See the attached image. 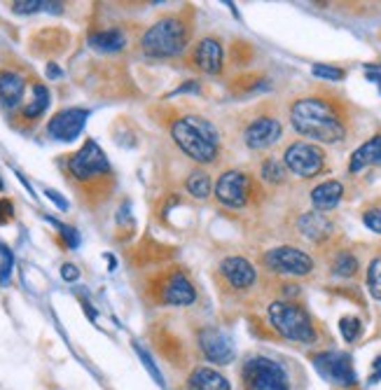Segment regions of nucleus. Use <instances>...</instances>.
I'll list each match as a JSON object with an SVG mask.
<instances>
[{"mask_svg": "<svg viewBox=\"0 0 381 390\" xmlns=\"http://www.w3.org/2000/svg\"><path fill=\"white\" fill-rule=\"evenodd\" d=\"M64 171L70 187L77 192V199L89 208L105 204L115 187L110 161L94 138H87L80 150L66 154Z\"/></svg>", "mask_w": 381, "mask_h": 390, "instance_id": "nucleus-1", "label": "nucleus"}, {"mask_svg": "<svg viewBox=\"0 0 381 390\" xmlns=\"http://www.w3.org/2000/svg\"><path fill=\"white\" fill-rule=\"evenodd\" d=\"M290 124L297 133L318 143H339L346 136L344 117L330 100L320 96L297 98L290 107Z\"/></svg>", "mask_w": 381, "mask_h": 390, "instance_id": "nucleus-2", "label": "nucleus"}, {"mask_svg": "<svg viewBox=\"0 0 381 390\" xmlns=\"http://www.w3.org/2000/svg\"><path fill=\"white\" fill-rule=\"evenodd\" d=\"M171 138L197 164H213L220 157V138L209 119L187 115L171 124Z\"/></svg>", "mask_w": 381, "mask_h": 390, "instance_id": "nucleus-3", "label": "nucleus"}, {"mask_svg": "<svg viewBox=\"0 0 381 390\" xmlns=\"http://www.w3.org/2000/svg\"><path fill=\"white\" fill-rule=\"evenodd\" d=\"M190 43V24L180 15H166L140 38V50L152 59H171L185 52Z\"/></svg>", "mask_w": 381, "mask_h": 390, "instance_id": "nucleus-4", "label": "nucleus"}, {"mask_svg": "<svg viewBox=\"0 0 381 390\" xmlns=\"http://www.w3.org/2000/svg\"><path fill=\"white\" fill-rule=\"evenodd\" d=\"M267 318L271 327L276 329L283 339L297 341V344H313L316 341V327L309 318V313L302 306L290 299H276L267 306Z\"/></svg>", "mask_w": 381, "mask_h": 390, "instance_id": "nucleus-5", "label": "nucleus"}, {"mask_svg": "<svg viewBox=\"0 0 381 390\" xmlns=\"http://www.w3.org/2000/svg\"><path fill=\"white\" fill-rule=\"evenodd\" d=\"M244 390H290V379L283 365L264 355H253L241 369Z\"/></svg>", "mask_w": 381, "mask_h": 390, "instance_id": "nucleus-6", "label": "nucleus"}, {"mask_svg": "<svg viewBox=\"0 0 381 390\" xmlns=\"http://www.w3.org/2000/svg\"><path fill=\"white\" fill-rule=\"evenodd\" d=\"M283 164L292 176L297 178H313L323 171L325 166V152L320 150L318 145L304 143V140H297V143L288 145V150L283 154Z\"/></svg>", "mask_w": 381, "mask_h": 390, "instance_id": "nucleus-7", "label": "nucleus"}, {"mask_svg": "<svg viewBox=\"0 0 381 390\" xmlns=\"http://www.w3.org/2000/svg\"><path fill=\"white\" fill-rule=\"evenodd\" d=\"M264 264L267 269L276 273L285 276H309L313 271V260L311 255L299 250L295 246H278L264 253Z\"/></svg>", "mask_w": 381, "mask_h": 390, "instance_id": "nucleus-8", "label": "nucleus"}, {"mask_svg": "<svg viewBox=\"0 0 381 390\" xmlns=\"http://www.w3.org/2000/svg\"><path fill=\"white\" fill-rule=\"evenodd\" d=\"M313 367H316V372L323 376L325 381L337 383V386L351 388L358 383L356 369H353L349 353H339V351L318 353L316 358H313Z\"/></svg>", "mask_w": 381, "mask_h": 390, "instance_id": "nucleus-9", "label": "nucleus"}, {"mask_svg": "<svg viewBox=\"0 0 381 390\" xmlns=\"http://www.w3.org/2000/svg\"><path fill=\"white\" fill-rule=\"evenodd\" d=\"M36 80L29 82V75H26V68L19 63L3 66L0 68V105L8 107V110H19L26 100V89L29 84H33Z\"/></svg>", "mask_w": 381, "mask_h": 390, "instance_id": "nucleus-10", "label": "nucleus"}, {"mask_svg": "<svg viewBox=\"0 0 381 390\" xmlns=\"http://www.w3.org/2000/svg\"><path fill=\"white\" fill-rule=\"evenodd\" d=\"M216 199L227 208H244L253 192V180L244 171H225L216 183Z\"/></svg>", "mask_w": 381, "mask_h": 390, "instance_id": "nucleus-11", "label": "nucleus"}, {"mask_svg": "<svg viewBox=\"0 0 381 390\" xmlns=\"http://www.w3.org/2000/svg\"><path fill=\"white\" fill-rule=\"evenodd\" d=\"M87 119H89V110L87 107H66V110H59L47 122V136L61 140V143H70V140H75L82 133Z\"/></svg>", "mask_w": 381, "mask_h": 390, "instance_id": "nucleus-12", "label": "nucleus"}, {"mask_svg": "<svg viewBox=\"0 0 381 390\" xmlns=\"http://www.w3.org/2000/svg\"><path fill=\"white\" fill-rule=\"evenodd\" d=\"M199 348H202L204 358L216 362V365H230L237 358V348H234L232 339L220 327L213 325L199 329Z\"/></svg>", "mask_w": 381, "mask_h": 390, "instance_id": "nucleus-13", "label": "nucleus"}, {"mask_svg": "<svg viewBox=\"0 0 381 390\" xmlns=\"http://www.w3.org/2000/svg\"><path fill=\"white\" fill-rule=\"evenodd\" d=\"M281 133H283V126L274 115H257L255 119H251L248 126L244 129V143L251 147V150H267L274 143H278Z\"/></svg>", "mask_w": 381, "mask_h": 390, "instance_id": "nucleus-14", "label": "nucleus"}, {"mask_svg": "<svg viewBox=\"0 0 381 390\" xmlns=\"http://www.w3.org/2000/svg\"><path fill=\"white\" fill-rule=\"evenodd\" d=\"M157 299L169 306H190L197 301V290L185 273L173 271L162 278L159 290H157Z\"/></svg>", "mask_w": 381, "mask_h": 390, "instance_id": "nucleus-15", "label": "nucleus"}, {"mask_svg": "<svg viewBox=\"0 0 381 390\" xmlns=\"http://www.w3.org/2000/svg\"><path fill=\"white\" fill-rule=\"evenodd\" d=\"M220 276H223V280L232 290H239V292L251 290L257 283L255 267L246 257H239V255H232V257H225L220 262Z\"/></svg>", "mask_w": 381, "mask_h": 390, "instance_id": "nucleus-16", "label": "nucleus"}, {"mask_svg": "<svg viewBox=\"0 0 381 390\" xmlns=\"http://www.w3.org/2000/svg\"><path fill=\"white\" fill-rule=\"evenodd\" d=\"M225 63V50L218 38H202L192 50V66L206 75H218Z\"/></svg>", "mask_w": 381, "mask_h": 390, "instance_id": "nucleus-17", "label": "nucleus"}, {"mask_svg": "<svg viewBox=\"0 0 381 390\" xmlns=\"http://www.w3.org/2000/svg\"><path fill=\"white\" fill-rule=\"evenodd\" d=\"M297 227H299V232H302L306 239L316 241V243H320V241H325V239H330L332 237V230H335V225H332V222L327 220L320 211L302 213V215H299Z\"/></svg>", "mask_w": 381, "mask_h": 390, "instance_id": "nucleus-18", "label": "nucleus"}, {"mask_svg": "<svg viewBox=\"0 0 381 390\" xmlns=\"http://www.w3.org/2000/svg\"><path fill=\"white\" fill-rule=\"evenodd\" d=\"M342 197H344V185L339 180H325V183H320L311 190V204L320 213L337 208Z\"/></svg>", "mask_w": 381, "mask_h": 390, "instance_id": "nucleus-19", "label": "nucleus"}, {"mask_svg": "<svg viewBox=\"0 0 381 390\" xmlns=\"http://www.w3.org/2000/svg\"><path fill=\"white\" fill-rule=\"evenodd\" d=\"M187 390H232L227 376H223L218 369L211 367H197L187 379Z\"/></svg>", "mask_w": 381, "mask_h": 390, "instance_id": "nucleus-20", "label": "nucleus"}, {"mask_svg": "<svg viewBox=\"0 0 381 390\" xmlns=\"http://www.w3.org/2000/svg\"><path fill=\"white\" fill-rule=\"evenodd\" d=\"M47 107H50V89H47L43 82H33L31 84V98L19 107V119L36 122L38 117L45 115Z\"/></svg>", "mask_w": 381, "mask_h": 390, "instance_id": "nucleus-21", "label": "nucleus"}, {"mask_svg": "<svg viewBox=\"0 0 381 390\" xmlns=\"http://www.w3.org/2000/svg\"><path fill=\"white\" fill-rule=\"evenodd\" d=\"M374 164H381V133L372 136L367 143H363L356 152L351 154L349 171L358 173V171H363V169H367V166H374Z\"/></svg>", "mask_w": 381, "mask_h": 390, "instance_id": "nucleus-22", "label": "nucleus"}, {"mask_svg": "<svg viewBox=\"0 0 381 390\" xmlns=\"http://www.w3.org/2000/svg\"><path fill=\"white\" fill-rule=\"evenodd\" d=\"M87 43H89L91 50L103 52V54H112V52L124 50V47H126V36H124V31H119V29H105V31L89 33Z\"/></svg>", "mask_w": 381, "mask_h": 390, "instance_id": "nucleus-23", "label": "nucleus"}, {"mask_svg": "<svg viewBox=\"0 0 381 390\" xmlns=\"http://www.w3.org/2000/svg\"><path fill=\"white\" fill-rule=\"evenodd\" d=\"M12 12L17 15H33V12H54V15H61L64 3H47V0H17V3L10 5Z\"/></svg>", "mask_w": 381, "mask_h": 390, "instance_id": "nucleus-24", "label": "nucleus"}, {"mask_svg": "<svg viewBox=\"0 0 381 390\" xmlns=\"http://www.w3.org/2000/svg\"><path fill=\"white\" fill-rule=\"evenodd\" d=\"M187 192L192 194L195 199H209L211 197V190H213V185H211V178H209V173L206 171H192L190 176H187Z\"/></svg>", "mask_w": 381, "mask_h": 390, "instance_id": "nucleus-25", "label": "nucleus"}, {"mask_svg": "<svg viewBox=\"0 0 381 390\" xmlns=\"http://www.w3.org/2000/svg\"><path fill=\"white\" fill-rule=\"evenodd\" d=\"M332 273L342 276V278H351L358 273V257L349 250H342L332 262Z\"/></svg>", "mask_w": 381, "mask_h": 390, "instance_id": "nucleus-26", "label": "nucleus"}, {"mask_svg": "<svg viewBox=\"0 0 381 390\" xmlns=\"http://www.w3.org/2000/svg\"><path fill=\"white\" fill-rule=\"evenodd\" d=\"M260 176L262 180L271 185H281L285 180V164H281L276 159H267L262 164V169H260Z\"/></svg>", "mask_w": 381, "mask_h": 390, "instance_id": "nucleus-27", "label": "nucleus"}, {"mask_svg": "<svg viewBox=\"0 0 381 390\" xmlns=\"http://www.w3.org/2000/svg\"><path fill=\"white\" fill-rule=\"evenodd\" d=\"M367 290L377 301H381V257L372 260L367 267Z\"/></svg>", "mask_w": 381, "mask_h": 390, "instance_id": "nucleus-28", "label": "nucleus"}, {"mask_svg": "<svg viewBox=\"0 0 381 390\" xmlns=\"http://www.w3.org/2000/svg\"><path fill=\"white\" fill-rule=\"evenodd\" d=\"M339 332H342L344 341L353 344V341L363 334V322H360L356 315H344V318L339 320Z\"/></svg>", "mask_w": 381, "mask_h": 390, "instance_id": "nucleus-29", "label": "nucleus"}, {"mask_svg": "<svg viewBox=\"0 0 381 390\" xmlns=\"http://www.w3.org/2000/svg\"><path fill=\"white\" fill-rule=\"evenodd\" d=\"M12 267H15V255L5 243H0V287H5L10 283Z\"/></svg>", "mask_w": 381, "mask_h": 390, "instance_id": "nucleus-30", "label": "nucleus"}, {"mask_svg": "<svg viewBox=\"0 0 381 390\" xmlns=\"http://www.w3.org/2000/svg\"><path fill=\"white\" fill-rule=\"evenodd\" d=\"M133 351H136V355L140 358V362H143V367L150 372V376H152V379H155L157 386H162V388H164V376H162V372H159V369H157L155 360H152V355H150L148 351H145L143 346H138V344H133Z\"/></svg>", "mask_w": 381, "mask_h": 390, "instance_id": "nucleus-31", "label": "nucleus"}, {"mask_svg": "<svg viewBox=\"0 0 381 390\" xmlns=\"http://www.w3.org/2000/svg\"><path fill=\"white\" fill-rule=\"evenodd\" d=\"M311 73L320 80H327V82H339V80L346 77V73L337 66H327V63H316L311 68Z\"/></svg>", "mask_w": 381, "mask_h": 390, "instance_id": "nucleus-32", "label": "nucleus"}, {"mask_svg": "<svg viewBox=\"0 0 381 390\" xmlns=\"http://www.w3.org/2000/svg\"><path fill=\"white\" fill-rule=\"evenodd\" d=\"M52 222V225L57 227L59 232H61V237L66 239V246L68 248H77L80 246V237H77V232L73 230V227H68V225H61V222H57V220H52V218H47Z\"/></svg>", "mask_w": 381, "mask_h": 390, "instance_id": "nucleus-33", "label": "nucleus"}, {"mask_svg": "<svg viewBox=\"0 0 381 390\" xmlns=\"http://www.w3.org/2000/svg\"><path fill=\"white\" fill-rule=\"evenodd\" d=\"M363 222L365 227L374 234H381V211L379 208H370V211L363 213Z\"/></svg>", "mask_w": 381, "mask_h": 390, "instance_id": "nucleus-34", "label": "nucleus"}, {"mask_svg": "<svg viewBox=\"0 0 381 390\" xmlns=\"http://www.w3.org/2000/svg\"><path fill=\"white\" fill-rule=\"evenodd\" d=\"M15 220V204L10 199H0V227Z\"/></svg>", "mask_w": 381, "mask_h": 390, "instance_id": "nucleus-35", "label": "nucleus"}, {"mask_svg": "<svg viewBox=\"0 0 381 390\" xmlns=\"http://www.w3.org/2000/svg\"><path fill=\"white\" fill-rule=\"evenodd\" d=\"M61 278L68 280V283H73V280L80 278V269L75 264H64L61 267Z\"/></svg>", "mask_w": 381, "mask_h": 390, "instance_id": "nucleus-36", "label": "nucleus"}, {"mask_svg": "<svg viewBox=\"0 0 381 390\" xmlns=\"http://www.w3.org/2000/svg\"><path fill=\"white\" fill-rule=\"evenodd\" d=\"M45 194H47V199H52V201H54V204H57L59 208H61V211H66V208H68V201H66V199H64L61 194H59L57 190H50V187H47Z\"/></svg>", "mask_w": 381, "mask_h": 390, "instance_id": "nucleus-37", "label": "nucleus"}, {"mask_svg": "<svg viewBox=\"0 0 381 390\" xmlns=\"http://www.w3.org/2000/svg\"><path fill=\"white\" fill-rule=\"evenodd\" d=\"M381 379V355L377 360H374V369H372V376H370V383H377Z\"/></svg>", "mask_w": 381, "mask_h": 390, "instance_id": "nucleus-38", "label": "nucleus"}, {"mask_svg": "<svg viewBox=\"0 0 381 390\" xmlns=\"http://www.w3.org/2000/svg\"><path fill=\"white\" fill-rule=\"evenodd\" d=\"M47 77H50V80L61 77V68H59L57 63H47Z\"/></svg>", "mask_w": 381, "mask_h": 390, "instance_id": "nucleus-39", "label": "nucleus"}, {"mask_svg": "<svg viewBox=\"0 0 381 390\" xmlns=\"http://www.w3.org/2000/svg\"><path fill=\"white\" fill-rule=\"evenodd\" d=\"M185 91H199V82H195V80H192V82H187L185 87H178V89L173 91V93H185Z\"/></svg>", "mask_w": 381, "mask_h": 390, "instance_id": "nucleus-40", "label": "nucleus"}, {"mask_svg": "<svg viewBox=\"0 0 381 390\" xmlns=\"http://www.w3.org/2000/svg\"><path fill=\"white\" fill-rule=\"evenodd\" d=\"M3 187H5V185H3V180H0V190H3Z\"/></svg>", "mask_w": 381, "mask_h": 390, "instance_id": "nucleus-41", "label": "nucleus"}]
</instances>
